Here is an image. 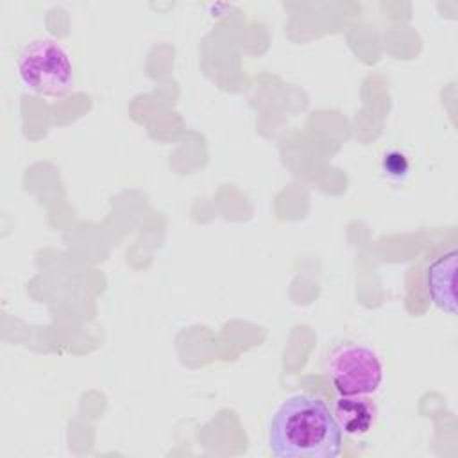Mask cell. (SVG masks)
<instances>
[{
	"mask_svg": "<svg viewBox=\"0 0 458 458\" xmlns=\"http://www.w3.org/2000/svg\"><path fill=\"white\" fill-rule=\"evenodd\" d=\"M335 419L342 433L351 437L367 435L376 420V406L367 397L340 395L335 404Z\"/></svg>",
	"mask_w": 458,
	"mask_h": 458,
	"instance_id": "obj_5",
	"label": "cell"
},
{
	"mask_svg": "<svg viewBox=\"0 0 458 458\" xmlns=\"http://www.w3.org/2000/svg\"><path fill=\"white\" fill-rule=\"evenodd\" d=\"M456 250L444 252L442 256L435 258L426 268V288L433 301V304L449 313H456V301H454V272H456Z\"/></svg>",
	"mask_w": 458,
	"mask_h": 458,
	"instance_id": "obj_4",
	"label": "cell"
},
{
	"mask_svg": "<svg viewBox=\"0 0 458 458\" xmlns=\"http://www.w3.org/2000/svg\"><path fill=\"white\" fill-rule=\"evenodd\" d=\"M329 377L340 395H374L383 381V363L376 351L361 344L342 345L327 361Z\"/></svg>",
	"mask_w": 458,
	"mask_h": 458,
	"instance_id": "obj_3",
	"label": "cell"
},
{
	"mask_svg": "<svg viewBox=\"0 0 458 458\" xmlns=\"http://www.w3.org/2000/svg\"><path fill=\"white\" fill-rule=\"evenodd\" d=\"M342 442L335 415L320 397L310 394L283 401L268 426V445L277 458H336Z\"/></svg>",
	"mask_w": 458,
	"mask_h": 458,
	"instance_id": "obj_1",
	"label": "cell"
},
{
	"mask_svg": "<svg viewBox=\"0 0 458 458\" xmlns=\"http://www.w3.org/2000/svg\"><path fill=\"white\" fill-rule=\"evenodd\" d=\"M383 172L395 179V181H401L408 175V170H410V163L406 159V156L399 150H388L385 156H383Z\"/></svg>",
	"mask_w": 458,
	"mask_h": 458,
	"instance_id": "obj_6",
	"label": "cell"
},
{
	"mask_svg": "<svg viewBox=\"0 0 458 458\" xmlns=\"http://www.w3.org/2000/svg\"><path fill=\"white\" fill-rule=\"evenodd\" d=\"M18 79L25 89L41 97L64 95L75 77L70 48L50 36H32L23 41L16 57Z\"/></svg>",
	"mask_w": 458,
	"mask_h": 458,
	"instance_id": "obj_2",
	"label": "cell"
}]
</instances>
